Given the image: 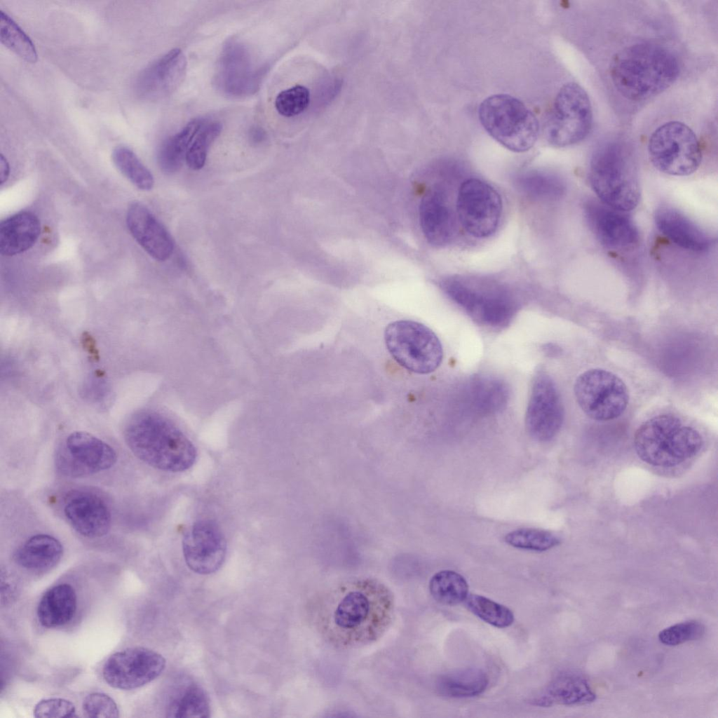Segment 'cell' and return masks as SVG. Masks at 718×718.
<instances>
[{
	"mask_svg": "<svg viewBox=\"0 0 718 718\" xmlns=\"http://www.w3.org/2000/svg\"><path fill=\"white\" fill-rule=\"evenodd\" d=\"M489 685V677L481 669L469 668L442 675L436 683L438 692L446 697L470 698L482 694Z\"/></svg>",
	"mask_w": 718,
	"mask_h": 718,
	"instance_id": "cell-30",
	"label": "cell"
},
{
	"mask_svg": "<svg viewBox=\"0 0 718 718\" xmlns=\"http://www.w3.org/2000/svg\"><path fill=\"white\" fill-rule=\"evenodd\" d=\"M543 351L547 355H553L558 353V348L555 347L553 344H546L543 347Z\"/></svg>",
	"mask_w": 718,
	"mask_h": 718,
	"instance_id": "cell-45",
	"label": "cell"
},
{
	"mask_svg": "<svg viewBox=\"0 0 718 718\" xmlns=\"http://www.w3.org/2000/svg\"><path fill=\"white\" fill-rule=\"evenodd\" d=\"M654 221L659 231L678 247L694 252L710 249L711 238L678 210L668 205L658 208Z\"/></svg>",
	"mask_w": 718,
	"mask_h": 718,
	"instance_id": "cell-23",
	"label": "cell"
},
{
	"mask_svg": "<svg viewBox=\"0 0 718 718\" xmlns=\"http://www.w3.org/2000/svg\"><path fill=\"white\" fill-rule=\"evenodd\" d=\"M165 667V659L159 653L133 646L111 655L103 665L102 677L113 688L132 690L156 679Z\"/></svg>",
	"mask_w": 718,
	"mask_h": 718,
	"instance_id": "cell-14",
	"label": "cell"
},
{
	"mask_svg": "<svg viewBox=\"0 0 718 718\" xmlns=\"http://www.w3.org/2000/svg\"><path fill=\"white\" fill-rule=\"evenodd\" d=\"M187 70L186 57L174 48L146 67L137 76L135 90L147 100H157L175 92L182 83Z\"/></svg>",
	"mask_w": 718,
	"mask_h": 718,
	"instance_id": "cell-19",
	"label": "cell"
},
{
	"mask_svg": "<svg viewBox=\"0 0 718 718\" xmlns=\"http://www.w3.org/2000/svg\"><path fill=\"white\" fill-rule=\"evenodd\" d=\"M116 459V453L109 445L90 433L76 431L57 449L55 465L63 475L76 478L108 470Z\"/></svg>",
	"mask_w": 718,
	"mask_h": 718,
	"instance_id": "cell-13",
	"label": "cell"
},
{
	"mask_svg": "<svg viewBox=\"0 0 718 718\" xmlns=\"http://www.w3.org/2000/svg\"><path fill=\"white\" fill-rule=\"evenodd\" d=\"M705 633L704 625L696 621H687L668 627L658 633L659 641L667 646H677L699 639Z\"/></svg>",
	"mask_w": 718,
	"mask_h": 718,
	"instance_id": "cell-39",
	"label": "cell"
},
{
	"mask_svg": "<svg viewBox=\"0 0 718 718\" xmlns=\"http://www.w3.org/2000/svg\"><path fill=\"white\" fill-rule=\"evenodd\" d=\"M595 699V693L583 675L574 671H564L552 679L532 702L541 707L555 705L570 706L588 704Z\"/></svg>",
	"mask_w": 718,
	"mask_h": 718,
	"instance_id": "cell-24",
	"label": "cell"
},
{
	"mask_svg": "<svg viewBox=\"0 0 718 718\" xmlns=\"http://www.w3.org/2000/svg\"><path fill=\"white\" fill-rule=\"evenodd\" d=\"M678 60L668 48L649 42L637 43L615 54L610 76L617 91L631 101L650 99L677 79Z\"/></svg>",
	"mask_w": 718,
	"mask_h": 718,
	"instance_id": "cell-2",
	"label": "cell"
},
{
	"mask_svg": "<svg viewBox=\"0 0 718 718\" xmlns=\"http://www.w3.org/2000/svg\"><path fill=\"white\" fill-rule=\"evenodd\" d=\"M638 457L655 467L677 466L696 455L703 440L693 427L671 414L654 416L637 429L633 440Z\"/></svg>",
	"mask_w": 718,
	"mask_h": 718,
	"instance_id": "cell-5",
	"label": "cell"
},
{
	"mask_svg": "<svg viewBox=\"0 0 718 718\" xmlns=\"http://www.w3.org/2000/svg\"><path fill=\"white\" fill-rule=\"evenodd\" d=\"M112 159L119 171L138 189H152L154 180L152 174L129 148L119 146L114 149Z\"/></svg>",
	"mask_w": 718,
	"mask_h": 718,
	"instance_id": "cell-35",
	"label": "cell"
},
{
	"mask_svg": "<svg viewBox=\"0 0 718 718\" xmlns=\"http://www.w3.org/2000/svg\"><path fill=\"white\" fill-rule=\"evenodd\" d=\"M205 123V119L201 118L192 119L180 131L162 142L157 161L163 172L171 175L181 168L191 144Z\"/></svg>",
	"mask_w": 718,
	"mask_h": 718,
	"instance_id": "cell-29",
	"label": "cell"
},
{
	"mask_svg": "<svg viewBox=\"0 0 718 718\" xmlns=\"http://www.w3.org/2000/svg\"><path fill=\"white\" fill-rule=\"evenodd\" d=\"M63 554L61 543L55 537L44 534L32 536L14 553L15 562L32 571H45L53 568Z\"/></svg>",
	"mask_w": 718,
	"mask_h": 718,
	"instance_id": "cell-27",
	"label": "cell"
},
{
	"mask_svg": "<svg viewBox=\"0 0 718 718\" xmlns=\"http://www.w3.org/2000/svg\"><path fill=\"white\" fill-rule=\"evenodd\" d=\"M648 154L657 170L672 176L691 175L702 161L696 134L686 124L677 121L665 123L651 133Z\"/></svg>",
	"mask_w": 718,
	"mask_h": 718,
	"instance_id": "cell-9",
	"label": "cell"
},
{
	"mask_svg": "<svg viewBox=\"0 0 718 718\" xmlns=\"http://www.w3.org/2000/svg\"><path fill=\"white\" fill-rule=\"evenodd\" d=\"M564 411L560 394L553 379L543 372L534 377L526 411L525 424L535 440L546 442L560 431Z\"/></svg>",
	"mask_w": 718,
	"mask_h": 718,
	"instance_id": "cell-16",
	"label": "cell"
},
{
	"mask_svg": "<svg viewBox=\"0 0 718 718\" xmlns=\"http://www.w3.org/2000/svg\"><path fill=\"white\" fill-rule=\"evenodd\" d=\"M210 716V700L203 687L187 677L177 679L167 698L165 717L205 718Z\"/></svg>",
	"mask_w": 718,
	"mask_h": 718,
	"instance_id": "cell-25",
	"label": "cell"
},
{
	"mask_svg": "<svg viewBox=\"0 0 718 718\" xmlns=\"http://www.w3.org/2000/svg\"><path fill=\"white\" fill-rule=\"evenodd\" d=\"M264 73L265 68L255 66L250 52L243 42L229 39L218 60L215 85L225 95L244 97L258 90Z\"/></svg>",
	"mask_w": 718,
	"mask_h": 718,
	"instance_id": "cell-15",
	"label": "cell"
},
{
	"mask_svg": "<svg viewBox=\"0 0 718 718\" xmlns=\"http://www.w3.org/2000/svg\"><path fill=\"white\" fill-rule=\"evenodd\" d=\"M128 228L139 245L154 259L164 262L174 250L173 241L155 215L144 205L133 203L126 216Z\"/></svg>",
	"mask_w": 718,
	"mask_h": 718,
	"instance_id": "cell-21",
	"label": "cell"
},
{
	"mask_svg": "<svg viewBox=\"0 0 718 718\" xmlns=\"http://www.w3.org/2000/svg\"><path fill=\"white\" fill-rule=\"evenodd\" d=\"M515 183L522 194L536 200H556L566 190L565 183L560 176L543 171L522 173L517 177Z\"/></svg>",
	"mask_w": 718,
	"mask_h": 718,
	"instance_id": "cell-31",
	"label": "cell"
},
{
	"mask_svg": "<svg viewBox=\"0 0 718 718\" xmlns=\"http://www.w3.org/2000/svg\"><path fill=\"white\" fill-rule=\"evenodd\" d=\"M592 123V109L586 91L578 83L569 82L559 90L544 122L547 140L564 147L584 140Z\"/></svg>",
	"mask_w": 718,
	"mask_h": 718,
	"instance_id": "cell-10",
	"label": "cell"
},
{
	"mask_svg": "<svg viewBox=\"0 0 718 718\" xmlns=\"http://www.w3.org/2000/svg\"><path fill=\"white\" fill-rule=\"evenodd\" d=\"M310 93L307 88L296 85L280 92L275 100V108L285 117H292L302 113L309 106Z\"/></svg>",
	"mask_w": 718,
	"mask_h": 718,
	"instance_id": "cell-38",
	"label": "cell"
},
{
	"mask_svg": "<svg viewBox=\"0 0 718 718\" xmlns=\"http://www.w3.org/2000/svg\"><path fill=\"white\" fill-rule=\"evenodd\" d=\"M222 126L219 121L205 123L191 144L185 161L194 170H201L205 165L209 149L219 137Z\"/></svg>",
	"mask_w": 718,
	"mask_h": 718,
	"instance_id": "cell-36",
	"label": "cell"
},
{
	"mask_svg": "<svg viewBox=\"0 0 718 718\" xmlns=\"http://www.w3.org/2000/svg\"><path fill=\"white\" fill-rule=\"evenodd\" d=\"M505 541L513 547L534 551H546L560 543V539L552 532L531 528L509 532Z\"/></svg>",
	"mask_w": 718,
	"mask_h": 718,
	"instance_id": "cell-37",
	"label": "cell"
},
{
	"mask_svg": "<svg viewBox=\"0 0 718 718\" xmlns=\"http://www.w3.org/2000/svg\"><path fill=\"white\" fill-rule=\"evenodd\" d=\"M479 120L487 133L506 149L524 152L538 136L539 123L532 111L510 95H493L479 106Z\"/></svg>",
	"mask_w": 718,
	"mask_h": 718,
	"instance_id": "cell-7",
	"label": "cell"
},
{
	"mask_svg": "<svg viewBox=\"0 0 718 718\" xmlns=\"http://www.w3.org/2000/svg\"><path fill=\"white\" fill-rule=\"evenodd\" d=\"M588 179L604 205L624 212L637 206L641 196L638 167L625 142L609 140L599 144L590 158Z\"/></svg>",
	"mask_w": 718,
	"mask_h": 718,
	"instance_id": "cell-4",
	"label": "cell"
},
{
	"mask_svg": "<svg viewBox=\"0 0 718 718\" xmlns=\"http://www.w3.org/2000/svg\"><path fill=\"white\" fill-rule=\"evenodd\" d=\"M249 137L254 144H259L265 140L266 133L262 128L255 126L250 130Z\"/></svg>",
	"mask_w": 718,
	"mask_h": 718,
	"instance_id": "cell-43",
	"label": "cell"
},
{
	"mask_svg": "<svg viewBox=\"0 0 718 718\" xmlns=\"http://www.w3.org/2000/svg\"><path fill=\"white\" fill-rule=\"evenodd\" d=\"M77 607L74 588L61 583L48 590L41 597L37 608V616L41 625L57 628L68 623L74 616Z\"/></svg>",
	"mask_w": 718,
	"mask_h": 718,
	"instance_id": "cell-28",
	"label": "cell"
},
{
	"mask_svg": "<svg viewBox=\"0 0 718 718\" xmlns=\"http://www.w3.org/2000/svg\"><path fill=\"white\" fill-rule=\"evenodd\" d=\"M40 232V221L32 212H20L5 219L0 224L1 254L13 256L29 250Z\"/></svg>",
	"mask_w": 718,
	"mask_h": 718,
	"instance_id": "cell-26",
	"label": "cell"
},
{
	"mask_svg": "<svg viewBox=\"0 0 718 718\" xmlns=\"http://www.w3.org/2000/svg\"><path fill=\"white\" fill-rule=\"evenodd\" d=\"M440 287L448 297L481 325H507L517 309L513 292L497 281L456 276L444 279Z\"/></svg>",
	"mask_w": 718,
	"mask_h": 718,
	"instance_id": "cell-6",
	"label": "cell"
},
{
	"mask_svg": "<svg viewBox=\"0 0 718 718\" xmlns=\"http://www.w3.org/2000/svg\"><path fill=\"white\" fill-rule=\"evenodd\" d=\"M464 603L471 613L494 627L504 628L514 622V614L510 609L482 595L468 593Z\"/></svg>",
	"mask_w": 718,
	"mask_h": 718,
	"instance_id": "cell-34",
	"label": "cell"
},
{
	"mask_svg": "<svg viewBox=\"0 0 718 718\" xmlns=\"http://www.w3.org/2000/svg\"><path fill=\"white\" fill-rule=\"evenodd\" d=\"M182 544L184 561L196 574L215 573L225 561L226 539L219 526L212 520L195 522L185 533Z\"/></svg>",
	"mask_w": 718,
	"mask_h": 718,
	"instance_id": "cell-17",
	"label": "cell"
},
{
	"mask_svg": "<svg viewBox=\"0 0 718 718\" xmlns=\"http://www.w3.org/2000/svg\"><path fill=\"white\" fill-rule=\"evenodd\" d=\"M506 393L505 386L500 381H482L477 386V405L488 409L501 407L506 401Z\"/></svg>",
	"mask_w": 718,
	"mask_h": 718,
	"instance_id": "cell-42",
	"label": "cell"
},
{
	"mask_svg": "<svg viewBox=\"0 0 718 718\" xmlns=\"http://www.w3.org/2000/svg\"><path fill=\"white\" fill-rule=\"evenodd\" d=\"M124 438L134 455L158 470L183 472L196 459V449L187 435L169 419L155 412H142L130 418Z\"/></svg>",
	"mask_w": 718,
	"mask_h": 718,
	"instance_id": "cell-3",
	"label": "cell"
},
{
	"mask_svg": "<svg viewBox=\"0 0 718 718\" xmlns=\"http://www.w3.org/2000/svg\"><path fill=\"white\" fill-rule=\"evenodd\" d=\"M76 708L69 700L61 698L43 699L34 709L36 718H62L75 717Z\"/></svg>",
	"mask_w": 718,
	"mask_h": 718,
	"instance_id": "cell-41",
	"label": "cell"
},
{
	"mask_svg": "<svg viewBox=\"0 0 718 718\" xmlns=\"http://www.w3.org/2000/svg\"><path fill=\"white\" fill-rule=\"evenodd\" d=\"M83 710L88 717L116 718L119 710L116 702L103 693H92L83 702Z\"/></svg>",
	"mask_w": 718,
	"mask_h": 718,
	"instance_id": "cell-40",
	"label": "cell"
},
{
	"mask_svg": "<svg viewBox=\"0 0 718 718\" xmlns=\"http://www.w3.org/2000/svg\"><path fill=\"white\" fill-rule=\"evenodd\" d=\"M584 212L592 233L607 248L625 249L638 241L637 228L624 212L594 201L585 203Z\"/></svg>",
	"mask_w": 718,
	"mask_h": 718,
	"instance_id": "cell-18",
	"label": "cell"
},
{
	"mask_svg": "<svg viewBox=\"0 0 718 718\" xmlns=\"http://www.w3.org/2000/svg\"><path fill=\"white\" fill-rule=\"evenodd\" d=\"M574 391L582 411L597 421L615 419L629 403V391L616 374L602 368H592L576 379Z\"/></svg>",
	"mask_w": 718,
	"mask_h": 718,
	"instance_id": "cell-11",
	"label": "cell"
},
{
	"mask_svg": "<svg viewBox=\"0 0 718 718\" xmlns=\"http://www.w3.org/2000/svg\"><path fill=\"white\" fill-rule=\"evenodd\" d=\"M10 173L9 164L6 158L1 155L0 158V182L4 184L8 178Z\"/></svg>",
	"mask_w": 718,
	"mask_h": 718,
	"instance_id": "cell-44",
	"label": "cell"
},
{
	"mask_svg": "<svg viewBox=\"0 0 718 718\" xmlns=\"http://www.w3.org/2000/svg\"><path fill=\"white\" fill-rule=\"evenodd\" d=\"M63 512L69 524L83 536L100 538L110 529V510L94 493L80 490L69 493L65 499Z\"/></svg>",
	"mask_w": 718,
	"mask_h": 718,
	"instance_id": "cell-20",
	"label": "cell"
},
{
	"mask_svg": "<svg viewBox=\"0 0 718 718\" xmlns=\"http://www.w3.org/2000/svg\"><path fill=\"white\" fill-rule=\"evenodd\" d=\"M428 588L433 598L445 605L459 604L464 602L468 595L466 580L452 570H442L435 574L429 581Z\"/></svg>",
	"mask_w": 718,
	"mask_h": 718,
	"instance_id": "cell-32",
	"label": "cell"
},
{
	"mask_svg": "<svg viewBox=\"0 0 718 718\" xmlns=\"http://www.w3.org/2000/svg\"><path fill=\"white\" fill-rule=\"evenodd\" d=\"M388 351L401 366L414 373L425 374L441 364L443 349L437 335L422 323L398 320L390 323L384 332Z\"/></svg>",
	"mask_w": 718,
	"mask_h": 718,
	"instance_id": "cell-8",
	"label": "cell"
},
{
	"mask_svg": "<svg viewBox=\"0 0 718 718\" xmlns=\"http://www.w3.org/2000/svg\"><path fill=\"white\" fill-rule=\"evenodd\" d=\"M393 610L388 587L367 578L343 583L325 593L314 606V618L330 643L353 648L379 638L391 623Z\"/></svg>",
	"mask_w": 718,
	"mask_h": 718,
	"instance_id": "cell-1",
	"label": "cell"
},
{
	"mask_svg": "<svg viewBox=\"0 0 718 718\" xmlns=\"http://www.w3.org/2000/svg\"><path fill=\"white\" fill-rule=\"evenodd\" d=\"M503 210L501 196L490 184L477 178L465 180L456 199L459 220L470 236L483 238L497 229Z\"/></svg>",
	"mask_w": 718,
	"mask_h": 718,
	"instance_id": "cell-12",
	"label": "cell"
},
{
	"mask_svg": "<svg viewBox=\"0 0 718 718\" xmlns=\"http://www.w3.org/2000/svg\"><path fill=\"white\" fill-rule=\"evenodd\" d=\"M0 40L7 48L26 62H36V50L30 38L3 11H1L0 15Z\"/></svg>",
	"mask_w": 718,
	"mask_h": 718,
	"instance_id": "cell-33",
	"label": "cell"
},
{
	"mask_svg": "<svg viewBox=\"0 0 718 718\" xmlns=\"http://www.w3.org/2000/svg\"><path fill=\"white\" fill-rule=\"evenodd\" d=\"M454 216L443 190L434 188L424 196L419 206L420 224L430 244L442 247L450 243L456 229Z\"/></svg>",
	"mask_w": 718,
	"mask_h": 718,
	"instance_id": "cell-22",
	"label": "cell"
}]
</instances>
